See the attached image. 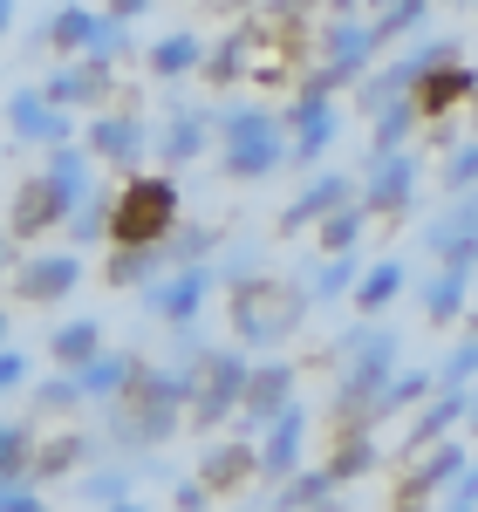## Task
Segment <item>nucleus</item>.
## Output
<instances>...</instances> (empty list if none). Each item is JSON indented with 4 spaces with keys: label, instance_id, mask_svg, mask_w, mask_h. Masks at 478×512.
<instances>
[{
    "label": "nucleus",
    "instance_id": "nucleus-1",
    "mask_svg": "<svg viewBox=\"0 0 478 512\" xmlns=\"http://www.w3.org/2000/svg\"><path fill=\"white\" fill-rule=\"evenodd\" d=\"M192 369L199 362L137 369V383L123 396H110V437L117 444H164V437H178L185 431V410H192Z\"/></svg>",
    "mask_w": 478,
    "mask_h": 512
},
{
    "label": "nucleus",
    "instance_id": "nucleus-2",
    "mask_svg": "<svg viewBox=\"0 0 478 512\" xmlns=\"http://www.w3.org/2000/svg\"><path fill=\"white\" fill-rule=\"evenodd\" d=\"M185 219V198L171 171H130L123 192L110 198V239L117 246H158L171 239V226Z\"/></svg>",
    "mask_w": 478,
    "mask_h": 512
},
{
    "label": "nucleus",
    "instance_id": "nucleus-3",
    "mask_svg": "<svg viewBox=\"0 0 478 512\" xmlns=\"http://www.w3.org/2000/svg\"><path fill=\"white\" fill-rule=\"evenodd\" d=\"M212 144H219V171L239 178V185L280 171V158H287L280 123L267 110H212Z\"/></svg>",
    "mask_w": 478,
    "mask_h": 512
},
{
    "label": "nucleus",
    "instance_id": "nucleus-4",
    "mask_svg": "<svg viewBox=\"0 0 478 512\" xmlns=\"http://www.w3.org/2000/svg\"><path fill=\"white\" fill-rule=\"evenodd\" d=\"M219 267L212 260H178V267H164V274H151L144 287H137V301H144V315H158L171 335L178 328H199L205 301H212V287H219Z\"/></svg>",
    "mask_w": 478,
    "mask_h": 512
},
{
    "label": "nucleus",
    "instance_id": "nucleus-5",
    "mask_svg": "<svg viewBox=\"0 0 478 512\" xmlns=\"http://www.w3.org/2000/svg\"><path fill=\"white\" fill-rule=\"evenodd\" d=\"M246 355L239 349H205L199 369H192V410H185V424L192 431H219V417H233L239 396H246Z\"/></svg>",
    "mask_w": 478,
    "mask_h": 512
},
{
    "label": "nucleus",
    "instance_id": "nucleus-6",
    "mask_svg": "<svg viewBox=\"0 0 478 512\" xmlns=\"http://www.w3.org/2000/svg\"><path fill=\"white\" fill-rule=\"evenodd\" d=\"M294 321H301V294H294V287H280V280H267V274L233 280V328H239V342H280Z\"/></svg>",
    "mask_w": 478,
    "mask_h": 512
},
{
    "label": "nucleus",
    "instance_id": "nucleus-7",
    "mask_svg": "<svg viewBox=\"0 0 478 512\" xmlns=\"http://www.w3.org/2000/svg\"><path fill=\"white\" fill-rule=\"evenodd\" d=\"M76 205H82V198L69 192L62 178L35 171V178H21L14 198H7V226H14V239H41V233H55V226H69Z\"/></svg>",
    "mask_w": 478,
    "mask_h": 512
},
{
    "label": "nucleus",
    "instance_id": "nucleus-8",
    "mask_svg": "<svg viewBox=\"0 0 478 512\" xmlns=\"http://www.w3.org/2000/svg\"><path fill=\"white\" fill-rule=\"evenodd\" d=\"M82 287V253H35V260H21L14 274H7V294L14 301H28V308H55V301H69Z\"/></svg>",
    "mask_w": 478,
    "mask_h": 512
},
{
    "label": "nucleus",
    "instance_id": "nucleus-9",
    "mask_svg": "<svg viewBox=\"0 0 478 512\" xmlns=\"http://www.w3.org/2000/svg\"><path fill=\"white\" fill-rule=\"evenodd\" d=\"M7 137L28 144V151H48V144H69V137H76V117H69L62 103H48L41 82H35V89H14V96H7Z\"/></svg>",
    "mask_w": 478,
    "mask_h": 512
},
{
    "label": "nucleus",
    "instance_id": "nucleus-10",
    "mask_svg": "<svg viewBox=\"0 0 478 512\" xmlns=\"http://www.w3.org/2000/svg\"><path fill=\"white\" fill-rule=\"evenodd\" d=\"M82 151L96 164H144L151 158V123L137 110H103L82 123Z\"/></svg>",
    "mask_w": 478,
    "mask_h": 512
},
{
    "label": "nucleus",
    "instance_id": "nucleus-11",
    "mask_svg": "<svg viewBox=\"0 0 478 512\" xmlns=\"http://www.w3.org/2000/svg\"><path fill=\"white\" fill-rule=\"evenodd\" d=\"M110 82H117L110 62L69 55V62H55V69L41 76V96H48V103H62V110H96V103H110Z\"/></svg>",
    "mask_w": 478,
    "mask_h": 512
},
{
    "label": "nucleus",
    "instance_id": "nucleus-12",
    "mask_svg": "<svg viewBox=\"0 0 478 512\" xmlns=\"http://www.w3.org/2000/svg\"><path fill=\"white\" fill-rule=\"evenodd\" d=\"M151 151H158L164 171H178V164H199L205 151H212V110H192V103L164 110V123L151 130Z\"/></svg>",
    "mask_w": 478,
    "mask_h": 512
},
{
    "label": "nucleus",
    "instance_id": "nucleus-13",
    "mask_svg": "<svg viewBox=\"0 0 478 512\" xmlns=\"http://www.w3.org/2000/svg\"><path fill=\"white\" fill-rule=\"evenodd\" d=\"M89 28H96V7H76V0H69V7H55V14L35 28V48L55 55V62H69V55L89 48Z\"/></svg>",
    "mask_w": 478,
    "mask_h": 512
},
{
    "label": "nucleus",
    "instance_id": "nucleus-14",
    "mask_svg": "<svg viewBox=\"0 0 478 512\" xmlns=\"http://www.w3.org/2000/svg\"><path fill=\"white\" fill-rule=\"evenodd\" d=\"M137 369H144L137 355H123V349H96V355H89V362L76 369V383H82V396H89V403H110V396H123L130 383H137Z\"/></svg>",
    "mask_w": 478,
    "mask_h": 512
},
{
    "label": "nucleus",
    "instance_id": "nucleus-15",
    "mask_svg": "<svg viewBox=\"0 0 478 512\" xmlns=\"http://www.w3.org/2000/svg\"><path fill=\"white\" fill-rule=\"evenodd\" d=\"M205 62V41L192 35V28H178V35H158L151 48H144V69L158 82H178V76H199Z\"/></svg>",
    "mask_w": 478,
    "mask_h": 512
},
{
    "label": "nucleus",
    "instance_id": "nucleus-16",
    "mask_svg": "<svg viewBox=\"0 0 478 512\" xmlns=\"http://www.w3.org/2000/svg\"><path fill=\"white\" fill-rule=\"evenodd\" d=\"M294 458H301V410L287 403L274 424H267V444H260V478L287 485V478H294Z\"/></svg>",
    "mask_w": 478,
    "mask_h": 512
},
{
    "label": "nucleus",
    "instance_id": "nucleus-17",
    "mask_svg": "<svg viewBox=\"0 0 478 512\" xmlns=\"http://www.w3.org/2000/svg\"><path fill=\"white\" fill-rule=\"evenodd\" d=\"M96 451H103V437L62 431V437H48V444H35V465H28V472H35V478H69V472H82Z\"/></svg>",
    "mask_w": 478,
    "mask_h": 512
},
{
    "label": "nucleus",
    "instance_id": "nucleus-18",
    "mask_svg": "<svg viewBox=\"0 0 478 512\" xmlns=\"http://www.w3.org/2000/svg\"><path fill=\"white\" fill-rule=\"evenodd\" d=\"M287 383H294V369H280V362H274V369H253V376H246V396H239V410L267 431L280 410H287Z\"/></svg>",
    "mask_w": 478,
    "mask_h": 512
},
{
    "label": "nucleus",
    "instance_id": "nucleus-19",
    "mask_svg": "<svg viewBox=\"0 0 478 512\" xmlns=\"http://www.w3.org/2000/svg\"><path fill=\"white\" fill-rule=\"evenodd\" d=\"M96 349H103V321L76 315V321H62V328H48V362L55 369H82Z\"/></svg>",
    "mask_w": 478,
    "mask_h": 512
},
{
    "label": "nucleus",
    "instance_id": "nucleus-20",
    "mask_svg": "<svg viewBox=\"0 0 478 512\" xmlns=\"http://www.w3.org/2000/svg\"><path fill=\"white\" fill-rule=\"evenodd\" d=\"M164 267H171V260H164V239L158 246H117V239H110V267H103V280H110V287H144V280L164 274Z\"/></svg>",
    "mask_w": 478,
    "mask_h": 512
},
{
    "label": "nucleus",
    "instance_id": "nucleus-21",
    "mask_svg": "<svg viewBox=\"0 0 478 512\" xmlns=\"http://www.w3.org/2000/svg\"><path fill=\"white\" fill-rule=\"evenodd\" d=\"M246 472H260V451H246V444H212L199 458V478L212 485V492H233Z\"/></svg>",
    "mask_w": 478,
    "mask_h": 512
},
{
    "label": "nucleus",
    "instance_id": "nucleus-22",
    "mask_svg": "<svg viewBox=\"0 0 478 512\" xmlns=\"http://www.w3.org/2000/svg\"><path fill=\"white\" fill-rule=\"evenodd\" d=\"M287 117H294V130H301V144H294V164L321 158V144H328V137H335V117H328V110H321V89H308V96H301V103H294V110H287Z\"/></svg>",
    "mask_w": 478,
    "mask_h": 512
},
{
    "label": "nucleus",
    "instance_id": "nucleus-23",
    "mask_svg": "<svg viewBox=\"0 0 478 512\" xmlns=\"http://www.w3.org/2000/svg\"><path fill=\"white\" fill-rule=\"evenodd\" d=\"M28 390H35V410H41V417H76L82 403H89V396H82V383H76V369H55L48 383H28Z\"/></svg>",
    "mask_w": 478,
    "mask_h": 512
},
{
    "label": "nucleus",
    "instance_id": "nucleus-24",
    "mask_svg": "<svg viewBox=\"0 0 478 512\" xmlns=\"http://www.w3.org/2000/svg\"><path fill=\"white\" fill-rule=\"evenodd\" d=\"M62 233H69V246H76V253H82V246H96V239H110V198L89 192L76 212H69V226H62Z\"/></svg>",
    "mask_w": 478,
    "mask_h": 512
},
{
    "label": "nucleus",
    "instance_id": "nucleus-25",
    "mask_svg": "<svg viewBox=\"0 0 478 512\" xmlns=\"http://www.w3.org/2000/svg\"><path fill=\"white\" fill-rule=\"evenodd\" d=\"M82 55L117 69L123 55H130V21H117V14H96V28H89V48H82Z\"/></svg>",
    "mask_w": 478,
    "mask_h": 512
},
{
    "label": "nucleus",
    "instance_id": "nucleus-26",
    "mask_svg": "<svg viewBox=\"0 0 478 512\" xmlns=\"http://www.w3.org/2000/svg\"><path fill=\"white\" fill-rule=\"evenodd\" d=\"M212 253H219V226H185V219H178L171 239H164V260H171V267H178V260H212Z\"/></svg>",
    "mask_w": 478,
    "mask_h": 512
},
{
    "label": "nucleus",
    "instance_id": "nucleus-27",
    "mask_svg": "<svg viewBox=\"0 0 478 512\" xmlns=\"http://www.w3.org/2000/svg\"><path fill=\"white\" fill-rule=\"evenodd\" d=\"M76 499L82 506H130V472H82V485H76Z\"/></svg>",
    "mask_w": 478,
    "mask_h": 512
},
{
    "label": "nucleus",
    "instance_id": "nucleus-28",
    "mask_svg": "<svg viewBox=\"0 0 478 512\" xmlns=\"http://www.w3.org/2000/svg\"><path fill=\"white\" fill-rule=\"evenodd\" d=\"M28 465H35V431L14 424V417H0V472H28Z\"/></svg>",
    "mask_w": 478,
    "mask_h": 512
},
{
    "label": "nucleus",
    "instance_id": "nucleus-29",
    "mask_svg": "<svg viewBox=\"0 0 478 512\" xmlns=\"http://www.w3.org/2000/svg\"><path fill=\"white\" fill-rule=\"evenodd\" d=\"M335 205H342V185H335V178H328V185H308V192H301L294 205H287V219H280V226L294 233V226H308V219H321V212H335Z\"/></svg>",
    "mask_w": 478,
    "mask_h": 512
},
{
    "label": "nucleus",
    "instance_id": "nucleus-30",
    "mask_svg": "<svg viewBox=\"0 0 478 512\" xmlns=\"http://www.w3.org/2000/svg\"><path fill=\"white\" fill-rule=\"evenodd\" d=\"M48 499L35 492V478L28 472H0V512H41Z\"/></svg>",
    "mask_w": 478,
    "mask_h": 512
},
{
    "label": "nucleus",
    "instance_id": "nucleus-31",
    "mask_svg": "<svg viewBox=\"0 0 478 512\" xmlns=\"http://www.w3.org/2000/svg\"><path fill=\"white\" fill-rule=\"evenodd\" d=\"M28 376H35V369H28V355L14 349V342H7V349H0V403L28 390Z\"/></svg>",
    "mask_w": 478,
    "mask_h": 512
},
{
    "label": "nucleus",
    "instance_id": "nucleus-32",
    "mask_svg": "<svg viewBox=\"0 0 478 512\" xmlns=\"http://www.w3.org/2000/svg\"><path fill=\"white\" fill-rule=\"evenodd\" d=\"M199 76H205V82H233V76H239V41H219V48H205Z\"/></svg>",
    "mask_w": 478,
    "mask_h": 512
},
{
    "label": "nucleus",
    "instance_id": "nucleus-33",
    "mask_svg": "<svg viewBox=\"0 0 478 512\" xmlns=\"http://www.w3.org/2000/svg\"><path fill=\"white\" fill-rule=\"evenodd\" d=\"M274 506H328V478H294L287 492H274Z\"/></svg>",
    "mask_w": 478,
    "mask_h": 512
},
{
    "label": "nucleus",
    "instance_id": "nucleus-34",
    "mask_svg": "<svg viewBox=\"0 0 478 512\" xmlns=\"http://www.w3.org/2000/svg\"><path fill=\"white\" fill-rule=\"evenodd\" d=\"M390 294H397V267H383L376 280H362V308H383Z\"/></svg>",
    "mask_w": 478,
    "mask_h": 512
},
{
    "label": "nucleus",
    "instance_id": "nucleus-35",
    "mask_svg": "<svg viewBox=\"0 0 478 512\" xmlns=\"http://www.w3.org/2000/svg\"><path fill=\"white\" fill-rule=\"evenodd\" d=\"M321 239H328V246H335V253H342V246H349V239H356V212H335V219H328V226H321Z\"/></svg>",
    "mask_w": 478,
    "mask_h": 512
},
{
    "label": "nucleus",
    "instance_id": "nucleus-36",
    "mask_svg": "<svg viewBox=\"0 0 478 512\" xmlns=\"http://www.w3.org/2000/svg\"><path fill=\"white\" fill-rule=\"evenodd\" d=\"M171 499H178L185 512H199V506H212V485H205V478H185V485H178Z\"/></svg>",
    "mask_w": 478,
    "mask_h": 512
},
{
    "label": "nucleus",
    "instance_id": "nucleus-37",
    "mask_svg": "<svg viewBox=\"0 0 478 512\" xmlns=\"http://www.w3.org/2000/svg\"><path fill=\"white\" fill-rule=\"evenodd\" d=\"M458 89H465V76H458V69H451V76H444V82H431V89H424V103H431V110H444V103H451V96H458Z\"/></svg>",
    "mask_w": 478,
    "mask_h": 512
},
{
    "label": "nucleus",
    "instance_id": "nucleus-38",
    "mask_svg": "<svg viewBox=\"0 0 478 512\" xmlns=\"http://www.w3.org/2000/svg\"><path fill=\"white\" fill-rule=\"evenodd\" d=\"M21 267V239H14V226H0V280Z\"/></svg>",
    "mask_w": 478,
    "mask_h": 512
},
{
    "label": "nucleus",
    "instance_id": "nucleus-39",
    "mask_svg": "<svg viewBox=\"0 0 478 512\" xmlns=\"http://www.w3.org/2000/svg\"><path fill=\"white\" fill-rule=\"evenodd\" d=\"M151 7H158V0H110V7H103V14H117V21H144V14H151Z\"/></svg>",
    "mask_w": 478,
    "mask_h": 512
},
{
    "label": "nucleus",
    "instance_id": "nucleus-40",
    "mask_svg": "<svg viewBox=\"0 0 478 512\" xmlns=\"http://www.w3.org/2000/svg\"><path fill=\"white\" fill-rule=\"evenodd\" d=\"M349 287V260H335V267H321V294H342Z\"/></svg>",
    "mask_w": 478,
    "mask_h": 512
},
{
    "label": "nucleus",
    "instance_id": "nucleus-41",
    "mask_svg": "<svg viewBox=\"0 0 478 512\" xmlns=\"http://www.w3.org/2000/svg\"><path fill=\"white\" fill-rule=\"evenodd\" d=\"M7 28H14V0H0V35H7Z\"/></svg>",
    "mask_w": 478,
    "mask_h": 512
},
{
    "label": "nucleus",
    "instance_id": "nucleus-42",
    "mask_svg": "<svg viewBox=\"0 0 478 512\" xmlns=\"http://www.w3.org/2000/svg\"><path fill=\"white\" fill-rule=\"evenodd\" d=\"M7 342H14V321H7V315H0V349H7Z\"/></svg>",
    "mask_w": 478,
    "mask_h": 512
},
{
    "label": "nucleus",
    "instance_id": "nucleus-43",
    "mask_svg": "<svg viewBox=\"0 0 478 512\" xmlns=\"http://www.w3.org/2000/svg\"><path fill=\"white\" fill-rule=\"evenodd\" d=\"M212 7H253V0H212Z\"/></svg>",
    "mask_w": 478,
    "mask_h": 512
}]
</instances>
